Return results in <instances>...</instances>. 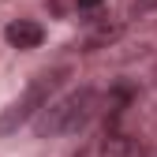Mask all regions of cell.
Here are the masks:
<instances>
[{
	"label": "cell",
	"mask_w": 157,
	"mask_h": 157,
	"mask_svg": "<svg viewBox=\"0 0 157 157\" xmlns=\"http://www.w3.org/2000/svg\"><path fill=\"white\" fill-rule=\"evenodd\" d=\"M97 94L94 90H71L56 101L41 105V120H37V135L52 139V135H75L78 127H86V120L94 116Z\"/></svg>",
	"instance_id": "1"
},
{
	"label": "cell",
	"mask_w": 157,
	"mask_h": 157,
	"mask_svg": "<svg viewBox=\"0 0 157 157\" xmlns=\"http://www.w3.org/2000/svg\"><path fill=\"white\" fill-rule=\"evenodd\" d=\"M56 82H60V71H52V75H41V78H34V82L26 86V94L19 97V101H11L4 109V116H0V139L4 135H15L19 127H23L34 112H41V105L49 101V94L56 90Z\"/></svg>",
	"instance_id": "2"
},
{
	"label": "cell",
	"mask_w": 157,
	"mask_h": 157,
	"mask_svg": "<svg viewBox=\"0 0 157 157\" xmlns=\"http://www.w3.org/2000/svg\"><path fill=\"white\" fill-rule=\"evenodd\" d=\"M101 157H146V150H142L139 139H131L127 131H120L112 124L105 131V139H101Z\"/></svg>",
	"instance_id": "3"
},
{
	"label": "cell",
	"mask_w": 157,
	"mask_h": 157,
	"mask_svg": "<svg viewBox=\"0 0 157 157\" xmlns=\"http://www.w3.org/2000/svg\"><path fill=\"white\" fill-rule=\"evenodd\" d=\"M4 37H8L11 49H37L41 37H45V30L37 23H30V19H15V23L4 26Z\"/></svg>",
	"instance_id": "4"
},
{
	"label": "cell",
	"mask_w": 157,
	"mask_h": 157,
	"mask_svg": "<svg viewBox=\"0 0 157 157\" xmlns=\"http://www.w3.org/2000/svg\"><path fill=\"white\" fill-rule=\"evenodd\" d=\"M75 4H78V8H97L101 0H75Z\"/></svg>",
	"instance_id": "5"
}]
</instances>
